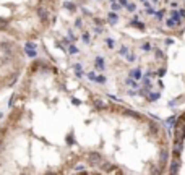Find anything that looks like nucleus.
<instances>
[{"instance_id":"1","label":"nucleus","mask_w":185,"mask_h":175,"mask_svg":"<svg viewBox=\"0 0 185 175\" xmlns=\"http://www.w3.org/2000/svg\"><path fill=\"white\" fill-rule=\"evenodd\" d=\"M55 0H0V34L18 42L41 37L54 16Z\"/></svg>"},{"instance_id":"2","label":"nucleus","mask_w":185,"mask_h":175,"mask_svg":"<svg viewBox=\"0 0 185 175\" xmlns=\"http://www.w3.org/2000/svg\"><path fill=\"white\" fill-rule=\"evenodd\" d=\"M26 67L21 42L0 34V94L13 88Z\"/></svg>"},{"instance_id":"3","label":"nucleus","mask_w":185,"mask_h":175,"mask_svg":"<svg viewBox=\"0 0 185 175\" xmlns=\"http://www.w3.org/2000/svg\"><path fill=\"white\" fill-rule=\"evenodd\" d=\"M2 117H3V112H2V106H0V120H2Z\"/></svg>"}]
</instances>
